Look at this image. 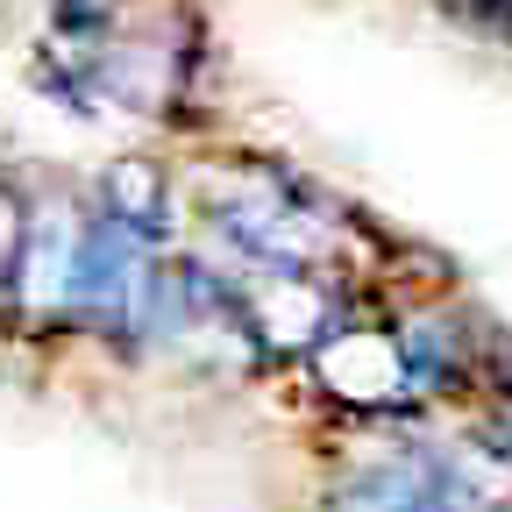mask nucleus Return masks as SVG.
<instances>
[{
    "instance_id": "nucleus-4",
    "label": "nucleus",
    "mask_w": 512,
    "mask_h": 512,
    "mask_svg": "<svg viewBox=\"0 0 512 512\" xmlns=\"http://www.w3.org/2000/svg\"><path fill=\"white\" fill-rule=\"evenodd\" d=\"M306 363H313V384H320L335 406H349V413H406V406H420V392H427L406 328L342 320V328L320 342Z\"/></svg>"
},
{
    "instance_id": "nucleus-7",
    "label": "nucleus",
    "mask_w": 512,
    "mask_h": 512,
    "mask_svg": "<svg viewBox=\"0 0 512 512\" xmlns=\"http://www.w3.org/2000/svg\"><path fill=\"white\" fill-rule=\"evenodd\" d=\"M121 235H136L143 249H164L171 242V178L150 164V157H121L107 178H100V200H93Z\"/></svg>"
},
{
    "instance_id": "nucleus-2",
    "label": "nucleus",
    "mask_w": 512,
    "mask_h": 512,
    "mask_svg": "<svg viewBox=\"0 0 512 512\" xmlns=\"http://www.w3.org/2000/svg\"><path fill=\"white\" fill-rule=\"evenodd\" d=\"M43 79L72 107H121V114H171L192 79V22L171 0H128L100 29L50 36Z\"/></svg>"
},
{
    "instance_id": "nucleus-8",
    "label": "nucleus",
    "mask_w": 512,
    "mask_h": 512,
    "mask_svg": "<svg viewBox=\"0 0 512 512\" xmlns=\"http://www.w3.org/2000/svg\"><path fill=\"white\" fill-rule=\"evenodd\" d=\"M22 242H29V207L22 192L0 178V299L15 292V271H22Z\"/></svg>"
},
{
    "instance_id": "nucleus-1",
    "label": "nucleus",
    "mask_w": 512,
    "mask_h": 512,
    "mask_svg": "<svg viewBox=\"0 0 512 512\" xmlns=\"http://www.w3.org/2000/svg\"><path fill=\"white\" fill-rule=\"evenodd\" d=\"M192 192H200L207 228L242 256V271H299L342 285L356 264V221L285 164L221 157L192 171Z\"/></svg>"
},
{
    "instance_id": "nucleus-3",
    "label": "nucleus",
    "mask_w": 512,
    "mask_h": 512,
    "mask_svg": "<svg viewBox=\"0 0 512 512\" xmlns=\"http://www.w3.org/2000/svg\"><path fill=\"white\" fill-rule=\"evenodd\" d=\"M328 512H470V477L427 441H377L349 456Z\"/></svg>"
},
{
    "instance_id": "nucleus-6",
    "label": "nucleus",
    "mask_w": 512,
    "mask_h": 512,
    "mask_svg": "<svg viewBox=\"0 0 512 512\" xmlns=\"http://www.w3.org/2000/svg\"><path fill=\"white\" fill-rule=\"evenodd\" d=\"M79 235H86V207H57V214H29V242H22V271H15V306L29 328H72V278H79Z\"/></svg>"
},
{
    "instance_id": "nucleus-9",
    "label": "nucleus",
    "mask_w": 512,
    "mask_h": 512,
    "mask_svg": "<svg viewBox=\"0 0 512 512\" xmlns=\"http://www.w3.org/2000/svg\"><path fill=\"white\" fill-rule=\"evenodd\" d=\"M498 448L512 456V356L498 363Z\"/></svg>"
},
{
    "instance_id": "nucleus-5",
    "label": "nucleus",
    "mask_w": 512,
    "mask_h": 512,
    "mask_svg": "<svg viewBox=\"0 0 512 512\" xmlns=\"http://www.w3.org/2000/svg\"><path fill=\"white\" fill-rule=\"evenodd\" d=\"M235 306H242V328L256 349L271 356H313L342 328V299L328 278H299V271H242L228 278Z\"/></svg>"
},
{
    "instance_id": "nucleus-10",
    "label": "nucleus",
    "mask_w": 512,
    "mask_h": 512,
    "mask_svg": "<svg viewBox=\"0 0 512 512\" xmlns=\"http://www.w3.org/2000/svg\"><path fill=\"white\" fill-rule=\"evenodd\" d=\"M484 512H512V498H505V505H484Z\"/></svg>"
}]
</instances>
